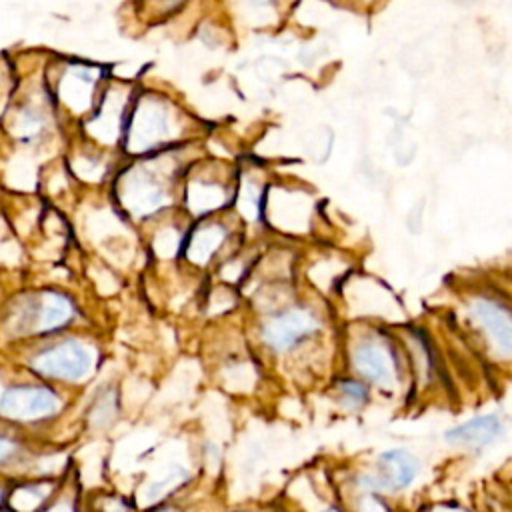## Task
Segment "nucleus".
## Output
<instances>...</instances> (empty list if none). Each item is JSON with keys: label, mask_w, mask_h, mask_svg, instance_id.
Listing matches in <instances>:
<instances>
[{"label": "nucleus", "mask_w": 512, "mask_h": 512, "mask_svg": "<svg viewBox=\"0 0 512 512\" xmlns=\"http://www.w3.org/2000/svg\"><path fill=\"white\" fill-rule=\"evenodd\" d=\"M172 114L158 96H140L126 114L124 142L130 152H152L172 138Z\"/></svg>", "instance_id": "f257e3e1"}, {"label": "nucleus", "mask_w": 512, "mask_h": 512, "mask_svg": "<svg viewBox=\"0 0 512 512\" xmlns=\"http://www.w3.org/2000/svg\"><path fill=\"white\" fill-rule=\"evenodd\" d=\"M30 366L46 378L80 382L88 378L94 368V350L80 340H62L38 352L30 360Z\"/></svg>", "instance_id": "f03ea898"}, {"label": "nucleus", "mask_w": 512, "mask_h": 512, "mask_svg": "<svg viewBox=\"0 0 512 512\" xmlns=\"http://www.w3.org/2000/svg\"><path fill=\"white\" fill-rule=\"evenodd\" d=\"M116 192L120 204L134 216H148L168 200L166 178L144 164H136L126 170L120 176Z\"/></svg>", "instance_id": "7ed1b4c3"}, {"label": "nucleus", "mask_w": 512, "mask_h": 512, "mask_svg": "<svg viewBox=\"0 0 512 512\" xmlns=\"http://www.w3.org/2000/svg\"><path fill=\"white\" fill-rule=\"evenodd\" d=\"M72 316L74 304L68 296L54 290H42L26 298L16 322L24 334H50L64 328Z\"/></svg>", "instance_id": "20e7f679"}, {"label": "nucleus", "mask_w": 512, "mask_h": 512, "mask_svg": "<svg viewBox=\"0 0 512 512\" xmlns=\"http://www.w3.org/2000/svg\"><path fill=\"white\" fill-rule=\"evenodd\" d=\"M60 410V398L46 386L16 384L8 386L0 396V416L12 422H38Z\"/></svg>", "instance_id": "39448f33"}, {"label": "nucleus", "mask_w": 512, "mask_h": 512, "mask_svg": "<svg viewBox=\"0 0 512 512\" xmlns=\"http://www.w3.org/2000/svg\"><path fill=\"white\" fill-rule=\"evenodd\" d=\"M318 326L316 318L304 308H292L274 316L264 326V340L270 348L284 352L292 348L300 338L314 332Z\"/></svg>", "instance_id": "423d86ee"}, {"label": "nucleus", "mask_w": 512, "mask_h": 512, "mask_svg": "<svg viewBox=\"0 0 512 512\" xmlns=\"http://www.w3.org/2000/svg\"><path fill=\"white\" fill-rule=\"evenodd\" d=\"M356 370L378 386H392L396 380V360L390 348L378 340H364L354 350Z\"/></svg>", "instance_id": "0eeeda50"}, {"label": "nucleus", "mask_w": 512, "mask_h": 512, "mask_svg": "<svg viewBox=\"0 0 512 512\" xmlns=\"http://www.w3.org/2000/svg\"><path fill=\"white\" fill-rule=\"evenodd\" d=\"M472 312L476 322L482 326L486 336L492 340V344L504 354H510L512 346V326H510V314L504 306L492 300H476L472 304Z\"/></svg>", "instance_id": "6e6552de"}, {"label": "nucleus", "mask_w": 512, "mask_h": 512, "mask_svg": "<svg viewBox=\"0 0 512 512\" xmlns=\"http://www.w3.org/2000/svg\"><path fill=\"white\" fill-rule=\"evenodd\" d=\"M378 466H380V476L376 478H378L380 490L382 488L402 490L414 482L420 470V462L416 460V456H412L402 448L382 452L378 458Z\"/></svg>", "instance_id": "1a4fd4ad"}, {"label": "nucleus", "mask_w": 512, "mask_h": 512, "mask_svg": "<svg viewBox=\"0 0 512 512\" xmlns=\"http://www.w3.org/2000/svg\"><path fill=\"white\" fill-rule=\"evenodd\" d=\"M502 434V422L496 414H484L476 416L460 426L450 428L444 438L450 444L458 446H470V448H482L492 444Z\"/></svg>", "instance_id": "9d476101"}, {"label": "nucleus", "mask_w": 512, "mask_h": 512, "mask_svg": "<svg viewBox=\"0 0 512 512\" xmlns=\"http://www.w3.org/2000/svg\"><path fill=\"white\" fill-rule=\"evenodd\" d=\"M98 78V70L86 64H72L62 76L60 82V98L72 108V110H84L94 92V84Z\"/></svg>", "instance_id": "9b49d317"}, {"label": "nucleus", "mask_w": 512, "mask_h": 512, "mask_svg": "<svg viewBox=\"0 0 512 512\" xmlns=\"http://www.w3.org/2000/svg\"><path fill=\"white\" fill-rule=\"evenodd\" d=\"M226 232L224 228H220L218 224H208V226H200L196 228L188 242H186V252H188V258L198 262V264H204L206 260L212 258V254L218 250V246L222 244Z\"/></svg>", "instance_id": "f8f14e48"}, {"label": "nucleus", "mask_w": 512, "mask_h": 512, "mask_svg": "<svg viewBox=\"0 0 512 512\" xmlns=\"http://www.w3.org/2000/svg\"><path fill=\"white\" fill-rule=\"evenodd\" d=\"M52 494V486L46 482H28L16 486L10 496L8 504L12 512H40Z\"/></svg>", "instance_id": "ddd939ff"}, {"label": "nucleus", "mask_w": 512, "mask_h": 512, "mask_svg": "<svg viewBox=\"0 0 512 512\" xmlns=\"http://www.w3.org/2000/svg\"><path fill=\"white\" fill-rule=\"evenodd\" d=\"M226 200V190L212 182H194L188 192V204L194 212L216 210Z\"/></svg>", "instance_id": "4468645a"}, {"label": "nucleus", "mask_w": 512, "mask_h": 512, "mask_svg": "<svg viewBox=\"0 0 512 512\" xmlns=\"http://www.w3.org/2000/svg\"><path fill=\"white\" fill-rule=\"evenodd\" d=\"M42 126H44L42 116H40L36 110H30V108H24V110L18 114L16 122H14V130L20 134L22 140H32V138H36V136L40 134Z\"/></svg>", "instance_id": "2eb2a0df"}, {"label": "nucleus", "mask_w": 512, "mask_h": 512, "mask_svg": "<svg viewBox=\"0 0 512 512\" xmlns=\"http://www.w3.org/2000/svg\"><path fill=\"white\" fill-rule=\"evenodd\" d=\"M340 392H342L344 402H346L350 408L362 406L364 400H366V396H368L366 386L360 384V382H354V380H342V382H340Z\"/></svg>", "instance_id": "dca6fc26"}, {"label": "nucleus", "mask_w": 512, "mask_h": 512, "mask_svg": "<svg viewBox=\"0 0 512 512\" xmlns=\"http://www.w3.org/2000/svg\"><path fill=\"white\" fill-rule=\"evenodd\" d=\"M358 512H388V508H386V504H384L380 498L368 494V496H364V498L360 500Z\"/></svg>", "instance_id": "f3484780"}, {"label": "nucleus", "mask_w": 512, "mask_h": 512, "mask_svg": "<svg viewBox=\"0 0 512 512\" xmlns=\"http://www.w3.org/2000/svg\"><path fill=\"white\" fill-rule=\"evenodd\" d=\"M16 452H18V444L12 438L0 434V462L10 460Z\"/></svg>", "instance_id": "a211bd4d"}, {"label": "nucleus", "mask_w": 512, "mask_h": 512, "mask_svg": "<svg viewBox=\"0 0 512 512\" xmlns=\"http://www.w3.org/2000/svg\"><path fill=\"white\" fill-rule=\"evenodd\" d=\"M102 512H132L130 506L120 498H110L102 504Z\"/></svg>", "instance_id": "6ab92c4d"}, {"label": "nucleus", "mask_w": 512, "mask_h": 512, "mask_svg": "<svg viewBox=\"0 0 512 512\" xmlns=\"http://www.w3.org/2000/svg\"><path fill=\"white\" fill-rule=\"evenodd\" d=\"M40 512H76V506L68 500H58V502L50 504L48 508H42Z\"/></svg>", "instance_id": "aec40b11"}, {"label": "nucleus", "mask_w": 512, "mask_h": 512, "mask_svg": "<svg viewBox=\"0 0 512 512\" xmlns=\"http://www.w3.org/2000/svg\"><path fill=\"white\" fill-rule=\"evenodd\" d=\"M440 512H464V510H460V508H454V506H448V508H442Z\"/></svg>", "instance_id": "412c9836"}, {"label": "nucleus", "mask_w": 512, "mask_h": 512, "mask_svg": "<svg viewBox=\"0 0 512 512\" xmlns=\"http://www.w3.org/2000/svg\"><path fill=\"white\" fill-rule=\"evenodd\" d=\"M154 512H174V510H170V508H158V510H154Z\"/></svg>", "instance_id": "4be33fe9"}, {"label": "nucleus", "mask_w": 512, "mask_h": 512, "mask_svg": "<svg viewBox=\"0 0 512 512\" xmlns=\"http://www.w3.org/2000/svg\"><path fill=\"white\" fill-rule=\"evenodd\" d=\"M322 512H340L338 508H326V510H322Z\"/></svg>", "instance_id": "5701e85b"}, {"label": "nucleus", "mask_w": 512, "mask_h": 512, "mask_svg": "<svg viewBox=\"0 0 512 512\" xmlns=\"http://www.w3.org/2000/svg\"><path fill=\"white\" fill-rule=\"evenodd\" d=\"M2 500H4V492H2V488H0V504H2Z\"/></svg>", "instance_id": "b1692460"}, {"label": "nucleus", "mask_w": 512, "mask_h": 512, "mask_svg": "<svg viewBox=\"0 0 512 512\" xmlns=\"http://www.w3.org/2000/svg\"><path fill=\"white\" fill-rule=\"evenodd\" d=\"M0 512H12V510H0Z\"/></svg>", "instance_id": "393cba45"}]
</instances>
